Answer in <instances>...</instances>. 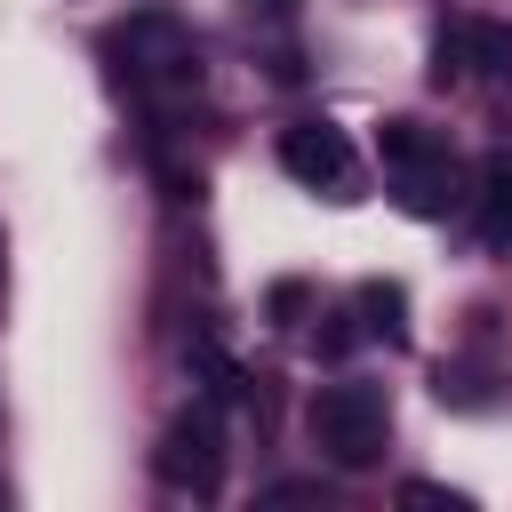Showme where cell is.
Returning a JSON list of instances; mask_svg holds the SVG:
<instances>
[{"label": "cell", "instance_id": "cell-1", "mask_svg": "<svg viewBox=\"0 0 512 512\" xmlns=\"http://www.w3.org/2000/svg\"><path fill=\"white\" fill-rule=\"evenodd\" d=\"M304 432H312V448H320L336 472H368V464H384V448H392V408H384L376 384L336 376V384L312 392Z\"/></svg>", "mask_w": 512, "mask_h": 512}, {"label": "cell", "instance_id": "cell-2", "mask_svg": "<svg viewBox=\"0 0 512 512\" xmlns=\"http://www.w3.org/2000/svg\"><path fill=\"white\" fill-rule=\"evenodd\" d=\"M120 56H128V80H136L144 96H184V88H200V48H192V32H184L176 16H136V24L120 32Z\"/></svg>", "mask_w": 512, "mask_h": 512}, {"label": "cell", "instance_id": "cell-3", "mask_svg": "<svg viewBox=\"0 0 512 512\" xmlns=\"http://www.w3.org/2000/svg\"><path fill=\"white\" fill-rule=\"evenodd\" d=\"M152 472H160L176 496H216V480H224V424H216V408H184V416L160 432Z\"/></svg>", "mask_w": 512, "mask_h": 512}, {"label": "cell", "instance_id": "cell-4", "mask_svg": "<svg viewBox=\"0 0 512 512\" xmlns=\"http://www.w3.org/2000/svg\"><path fill=\"white\" fill-rule=\"evenodd\" d=\"M280 168L312 192H344L352 184V144H344L336 120H296V128H280Z\"/></svg>", "mask_w": 512, "mask_h": 512}, {"label": "cell", "instance_id": "cell-5", "mask_svg": "<svg viewBox=\"0 0 512 512\" xmlns=\"http://www.w3.org/2000/svg\"><path fill=\"white\" fill-rule=\"evenodd\" d=\"M376 152L408 176V200H416V208H440V192H448V152H440V136H432L424 120H384V128H376Z\"/></svg>", "mask_w": 512, "mask_h": 512}, {"label": "cell", "instance_id": "cell-6", "mask_svg": "<svg viewBox=\"0 0 512 512\" xmlns=\"http://www.w3.org/2000/svg\"><path fill=\"white\" fill-rule=\"evenodd\" d=\"M464 72H480V80L512 88V24L464 16V24H456V32L440 40V80H464Z\"/></svg>", "mask_w": 512, "mask_h": 512}, {"label": "cell", "instance_id": "cell-7", "mask_svg": "<svg viewBox=\"0 0 512 512\" xmlns=\"http://www.w3.org/2000/svg\"><path fill=\"white\" fill-rule=\"evenodd\" d=\"M488 240H512V160H488Z\"/></svg>", "mask_w": 512, "mask_h": 512}, {"label": "cell", "instance_id": "cell-8", "mask_svg": "<svg viewBox=\"0 0 512 512\" xmlns=\"http://www.w3.org/2000/svg\"><path fill=\"white\" fill-rule=\"evenodd\" d=\"M360 312H376L368 328H384V336H400V288H360Z\"/></svg>", "mask_w": 512, "mask_h": 512}, {"label": "cell", "instance_id": "cell-9", "mask_svg": "<svg viewBox=\"0 0 512 512\" xmlns=\"http://www.w3.org/2000/svg\"><path fill=\"white\" fill-rule=\"evenodd\" d=\"M320 496V480H280V488H264V504H312Z\"/></svg>", "mask_w": 512, "mask_h": 512}]
</instances>
